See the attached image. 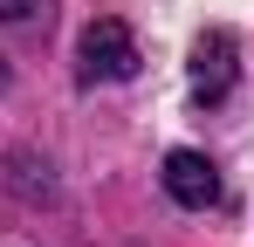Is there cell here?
<instances>
[{"label": "cell", "instance_id": "3", "mask_svg": "<svg viewBox=\"0 0 254 247\" xmlns=\"http://www.w3.org/2000/svg\"><path fill=\"white\" fill-rule=\"evenodd\" d=\"M165 192L186 213H206V206H220V165L206 151H165Z\"/></svg>", "mask_w": 254, "mask_h": 247}, {"label": "cell", "instance_id": "5", "mask_svg": "<svg viewBox=\"0 0 254 247\" xmlns=\"http://www.w3.org/2000/svg\"><path fill=\"white\" fill-rule=\"evenodd\" d=\"M0 89H7V55H0Z\"/></svg>", "mask_w": 254, "mask_h": 247}, {"label": "cell", "instance_id": "2", "mask_svg": "<svg viewBox=\"0 0 254 247\" xmlns=\"http://www.w3.org/2000/svg\"><path fill=\"white\" fill-rule=\"evenodd\" d=\"M192 96H206V103H220L227 89H234V76H241V48H234V35L227 28H206V35L192 41Z\"/></svg>", "mask_w": 254, "mask_h": 247}, {"label": "cell", "instance_id": "1", "mask_svg": "<svg viewBox=\"0 0 254 247\" xmlns=\"http://www.w3.org/2000/svg\"><path fill=\"white\" fill-rule=\"evenodd\" d=\"M76 62H83V82H130L137 76V35H130L124 21H89L83 28V41H76Z\"/></svg>", "mask_w": 254, "mask_h": 247}, {"label": "cell", "instance_id": "4", "mask_svg": "<svg viewBox=\"0 0 254 247\" xmlns=\"http://www.w3.org/2000/svg\"><path fill=\"white\" fill-rule=\"evenodd\" d=\"M35 14V0H0V21H28Z\"/></svg>", "mask_w": 254, "mask_h": 247}]
</instances>
